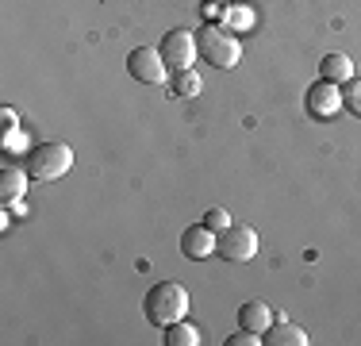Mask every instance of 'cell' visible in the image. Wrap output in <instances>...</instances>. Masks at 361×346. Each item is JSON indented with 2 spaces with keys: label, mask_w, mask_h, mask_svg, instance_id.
Listing matches in <instances>:
<instances>
[{
  "label": "cell",
  "mask_w": 361,
  "mask_h": 346,
  "mask_svg": "<svg viewBox=\"0 0 361 346\" xmlns=\"http://www.w3.org/2000/svg\"><path fill=\"white\" fill-rule=\"evenodd\" d=\"M142 311H146V323L161 327L166 331L169 323L188 316V289L180 281H158L146 289L142 297Z\"/></svg>",
  "instance_id": "cell-1"
},
{
  "label": "cell",
  "mask_w": 361,
  "mask_h": 346,
  "mask_svg": "<svg viewBox=\"0 0 361 346\" xmlns=\"http://www.w3.org/2000/svg\"><path fill=\"white\" fill-rule=\"evenodd\" d=\"M73 166V150L66 143H39L27 150V177L35 181H58Z\"/></svg>",
  "instance_id": "cell-2"
},
{
  "label": "cell",
  "mask_w": 361,
  "mask_h": 346,
  "mask_svg": "<svg viewBox=\"0 0 361 346\" xmlns=\"http://www.w3.org/2000/svg\"><path fill=\"white\" fill-rule=\"evenodd\" d=\"M196 42H200V54L216 69H235L243 62V47H238V39L227 28H204Z\"/></svg>",
  "instance_id": "cell-3"
},
{
  "label": "cell",
  "mask_w": 361,
  "mask_h": 346,
  "mask_svg": "<svg viewBox=\"0 0 361 346\" xmlns=\"http://www.w3.org/2000/svg\"><path fill=\"white\" fill-rule=\"evenodd\" d=\"M216 254L223 262H250L257 254V231L250 223H231L216 235Z\"/></svg>",
  "instance_id": "cell-4"
},
{
  "label": "cell",
  "mask_w": 361,
  "mask_h": 346,
  "mask_svg": "<svg viewBox=\"0 0 361 346\" xmlns=\"http://www.w3.org/2000/svg\"><path fill=\"white\" fill-rule=\"evenodd\" d=\"M304 108L312 119H319V124H331L334 116L342 112V85L326 81V77H319V81L312 85V89L304 93Z\"/></svg>",
  "instance_id": "cell-5"
},
{
  "label": "cell",
  "mask_w": 361,
  "mask_h": 346,
  "mask_svg": "<svg viewBox=\"0 0 361 346\" xmlns=\"http://www.w3.org/2000/svg\"><path fill=\"white\" fill-rule=\"evenodd\" d=\"M127 73H131L139 85H161L166 73H169V66H166V58H161V50L135 47L131 54H127Z\"/></svg>",
  "instance_id": "cell-6"
},
{
  "label": "cell",
  "mask_w": 361,
  "mask_h": 346,
  "mask_svg": "<svg viewBox=\"0 0 361 346\" xmlns=\"http://www.w3.org/2000/svg\"><path fill=\"white\" fill-rule=\"evenodd\" d=\"M158 50H161V58H166L169 69H192L200 42L192 39V31H166V39H161Z\"/></svg>",
  "instance_id": "cell-7"
},
{
  "label": "cell",
  "mask_w": 361,
  "mask_h": 346,
  "mask_svg": "<svg viewBox=\"0 0 361 346\" xmlns=\"http://www.w3.org/2000/svg\"><path fill=\"white\" fill-rule=\"evenodd\" d=\"M180 254L192 258V262H204L208 254H216V231L208 223H192V227L180 231Z\"/></svg>",
  "instance_id": "cell-8"
},
{
  "label": "cell",
  "mask_w": 361,
  "mask_h": 346,
  "mask_svg": "<svg viewBox=\"0 0 361 346\" xmlns=\"http://www.w3.org/2000/svg\"><path fill=\"white\" fill-rule=\"evenodd\" d=\"M273 308L265 304V300H246L243 308H238V327H246V331H254V335H265L273 327Z\"/></svg>",
  "instance_id": "cell-9"
},
{
  "label": "cell",
  "mask_w": 361,
  "mask_h": 346,
  "mask_svg": "<svg viewBox=\"0 0 361 346\" xmlns=\"http://www.w3.org/2000/svg\"><path fill=\"white\" fill-rule=\"evenodd\" d=\"M269 346H307V335H304V327H296V323H288L285 316H277V323L269 327Z\"/></svg>",
  "instance_id": "cell-10"
},
{
  "label": "cell",
  "mask_w": 361,
  "mask_h": 346,
  "mask_svg": "<svg viewBox=\"0 0 361 346\" xmlns=\"http://www.w3.org/2000/svg\"><path fill=\"white\" fill-rule=\"evenodd\" d=\"M319 73L326 77V81H334V85H346L350 77H354V62H350L346 54H326L319 62Z\"/></svg>",
  "instance_id": "cell-11"
},
{
  "label": "cell",
  "mask_w": 361,
  "mask_h": 346,
  "mask_svg": "<svg viewBox=\"0 0 361 346\" xmlns=\"http://www.w3.org/2000/svg\"><path fill=\"white\" fill-rule=\"evenodd\" d=\"M161 335H166V346H200V327L188 323V319H177V323H169Z\"/></svg>",
  "instance_id": "cell-12"
},
{
  "label": "cell",
  "mask_w": 361,
  "mask_h": 346,
  "mask_svg": "<svg viewBox=\"0 0 361 346\" xmlns=\"http://www.w3.org/2000/svg\"><path fill=\"white\" fill-rule=\"evenodd\" d=\"M169 93H173V97H196V93H200V73H196V69H173Z\"/></svg>",
  "instance_id": "cell-13"
},
{
  "label": "cell",
  "mask_w": 361,
  "mask_h": 346,
  "mask_svg": "<svg viewBox=\"0 0 361 346\" xmlns=\"http://www.w3.org/2000/svg\"><path fill=\"white\" fill-rule=\"evenodd\" d=\"M23 189H27V177H23V169L4 166V173H0V196L12 204L16 196H23Z\"/></svg>",
  "instance_id": "cell-14"
},
{
  "label": "cell",
  "mask_w": 361,
  "mask_h": 346,
  "mask_svg": "<svg viewBox=\"0 0 361 346\" xmlns=\"http://www.w3.org/2000/svg\"><path fill=\"white\" fill-rule=\"evenodd\" d=\"M342 108H350L354 116H361V77L357 73L342 85Z\"/></svg>",
  "instance_id": "cell-15"
},
{
  "label": "cell",
  "mask_w": 361,
  "mask_h": 346,
  "mask_svg": "<svg viewBox=\"0 0 361 346\" xmlns=\"http://www.w3.org/2000/svg\"><path fill=\"white\" fill-rule=\"evenodd\" d=\"M204 223H208V227H212V231H216V235H219L223 227H231V215L223 212V208H208V212H204Z\"/></svg>",
  "instance_id": "cell-16"
},
{
  "label": "cell",
  "mask_w": 361,
  "mask_h": 346,
  "mask_svg": "<svg viewBox=\"0 0 361 346\" xmlns=\"http://www.w3.org/2000/svg\"><path fill=\"white\" fill-rule=\"evenodd\" d=\"M227 346H262V339H257L254 331H246V327H238V331L227 339Z\"/></svg>",
  "instance_id": "cell-17"
}]
</instances>
